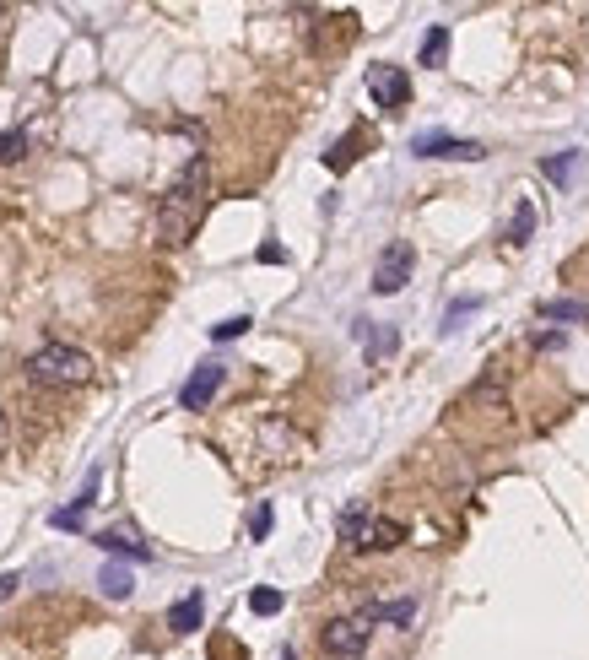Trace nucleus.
Segmentation results:
<instances>
[{
	"label": "nucleus",
	"instance_id": "obj_28",
	"mask_svg": "<svg viewBox=\"0 0 589 660\" xmlns=\"http://www.w3.org/2000/svg\"><path fill=\"white\" fill-rule=\"evenodd\" d=\"M17 585H22L17 574H0V601H6V596H17Z\"/></svg>",
	"mask_w": 589,
	"mask_h": 660
},
{
	"label": "nucleus",
	"instance_id": "obj_3",
	"mask_svg": "<svg viewBox=\"0 0 589 660\" xmlns=\"http://www.w3.org/2000/svg\"><path fill=\"white\" fill-rule=\"evenodd\" d=\"M411 271H417V249H411L406 239L384 244L379 249V266H373V293H379V298H395L400 287L411 282Z\"/></svg>",
	"mask_w": 589,
	"mask_h": 660
},
{
	"label": "nucleus",
	"instance_id": "obj_4",
	"mask_svg": "<svg viewBox=\"0 0 589 660\" xmlns=\"http://www.w3.org/2000/svg\"><path fill=\"white\" fill-rule=\"evenodd\" d=\"M368 639H373V628L363 623V617H336V623H325V628H319V650H325V655H336V660L363 655V650H368Z\"/></svg>",
	"mask_w": 589,
	"mask_h": 660
},
{
	"label": "nucleus",
	"instance_id": "obj_25",
	"mask_svg": "<svg viewBox=\"0 0 589 660\" xmlns=\"http://www.w3.org/2000/svg\"><path fill=\"white\" fill-rule=\"evenodd\" d=\"M384 352H395V330H379V336H373V358H384Z\"/></svg>",
	"mask_w": 589,
	"mask_h": 660
},
{
	"label": "nucleus",
	"instance_id": "obj_12",
	"mask_svg": "<svg viewBox=\"0 0 589 660\" xmlns=\"http://www.w3.org/2000/svg\"><path fill=\"white\" fill-rule=\"evenodd\" d=\"M541 320L546 325H584L589 320V303H579V298H546L541 303Z\"/></svg>",
	"mask_w": 589,
	"mask_h": 660
},
{
	"label": "nucleus",
	"instance_id": "obj_14",
	"mask_svg": "<svg viewBox=\"0 0 589 660\" xmlns=\"http://www.w3.org/2000/svg\"><path fill=\"white\" fill-rule=\"evenodd\" d=\"M98 590H103V596H109V601H130V590H136V579H130V569H125V563H109V569L98 574Z\"/></svg>",
	"mask_w": 589,
	"mask_h": 660
},
{
	"label": "nucleus",
	"instance_id": "obj_29",
	"mask_svg": "<svg viewBox=\"0 0 589 660\" xmlns=\"http://www.w3.org/2000/svg\"><path fill=\"white\" fill-rule=\"evenodd\" d=\"M281 660H292V650H281Z\"/></svg>",
	"mask_w": 589,
	"mask_h": 660
},
{
	"label": "nucleus",
	"instance_id": "obj_20",
	"mask_svg": "<svg viewBox=\"0 0 589 660\" xmlns=\"http://www.w3.org/2000/svg\"><path fill=\"white\" fill-rule=\"evenodd\" d=\"M22 157H28V136H22V130H6V136H0V163H22Z\"/></svg>",
	"mask_w": 589,
	"mask_h": 660
},
{
	"label": "nucleus",
	"instance_id": "obj_11",
	"mask_svg": "<svg viewBox=\"0 0 589 660\" xmlns=\"http://www.w3.org/2000/svg\"><path fill=\"white\" fill-rule=\"evenodd\" d=\"M200 617H206V596H200V590H190L184 601H173L168 628H173V633H195V628H200Z\"/></svg>",
	"mask_w": 589,
	"mask_h": 660
},
{
	"label": "nucleus",
	"instance_id": "obj_2",
	"mask_svg": "<svg viewBox=\"0 0 589 660\" xmlns=\"http://www.w3.org/2000/svg\"><path fill=\"white\" fill-rule=\"evenodd\" d=\"M92 374H98L92 358L82 347H65V341H44L28 358V379L44 390H82V385H92Z\"/></svg>",
	"mask_w": 589,
	"mask_h": 660
},
{
	"label": "nucleus",
	"instance_id": "obj_19",
	"mask_svg": "<svg viewBox=\"0 0 589 660\" xmlns=\"http://www.w3.org/2000/svg\"><path fill=\"white\" fill-rule=\"evenodd\" d=\"M249 612H260V617H276V612H281V590H271V585L249 590Z\"/></svg>",
	"mask_w": 589,
	"mask_h": 660
},
{
	"label": "nucleus",
	"instance_id": "obj_6",
	"mask_svg": "<svg viewBox=\"0 0 589 660\" xmlns=\"http://www.w3.org/2000/svg\"><path fill=\"white\" fill-rule=\"evenodd\" d=\"M222 379H227V368H222V363H200L195 374L184 379V390H179V406H184V412H206V406L217 401Z\"/></svg>",
	"mask_w": 589,
	"mask_h": 660
},
{
	"label": "nucleus",
	"instance_id": "obj_21",
	"mask_svg": "<svg viewBox=\"0 0 589 660\" xmlns=\"http://www.w3.org/2000/svg\"><path fill=\"white\" fill-rule=\"evenodd\" d=\"M254 320H249V314H233V320H222V325H211V341H238V336H244V330H249Z\"/></svg>",
	"mask_w": 589,
	"mask_h": 660
},
{
	"label": "nucleus",
	"instance_id": "obj_13",
	"mask_svg": "<svg viewBox=\"0 0 589 660\" xmlns=\"http://www.w3.org/2000/svg\"><path fill=\"white\" fill-rule=\"evenodd\" d=\"M92 541H98L103 552H114V558H130V563H146V558H152V547H146V541H130L125 531H98Z\"/></svg>",
	"mask_w": 589,
	"mask_h": 660
},
{
	"label": "nucleus",
	"instance_id": "obj_8",
	"mask_svg": "<svg viewBox=\"0 0 589 660\" xmlns=\"http://www.w3.org/2000/svg\"><path fill=\"white\" fill-rule=\"evenodd\" d=\"M400 541H406V525L390 520V514H368V525L357 531L352 547H357V552H395Z\"/></svg>",
	"mask_w": 589,
	"mask_h": 660
},
{
	"label": "nucleus",
	"instance_id": "obj_17",
	"mask_svg": "<svg viewBox=\"0 0 589 660\" xmlns=\"http://www.w3.org/2000/svg\"><path fill=\"white\" fill-rule=\"evenodd\" d=\"M444 55H449V28H427V38H422V65H444Z\"/></svg>",
	"mask_w": 589,
	"mask_h": 660
},
{
	"label": "nucleus",
	"instance_id": "obj_24",
	"mask_svg": "<svg viewBox=\"0 0 589 660\" xmlns=\"http://www.w3.org/2000/svg\"><path fill=\"white\" fill-rule=\"evenodd\" d=\"M281 260H287V249H281V244H260V266H281Z\"/></svg>",
	"mask_w": 589,
	"mask_h": 660
},
{
	"label": "nucleus",
	"instance_id": "obj_10",
	"mask_svg": "<svg viewBox=\"0 0 589 660\" xmlns=\"http://www.w3.org/2000/svg\"><path fill=\"white\" fill-rule=\"evenodd\" d=\"M363 623L373 628V623H390V628H411L417 623V601H373V606H363Z\"/></svg>",
	"mask_w": 589,
	"mask_h": 660
},
{
	"label": "nucleus",
	"instance_id": "obj_9",
	"mask_svg": "<svg viewBox=\"0 0 589 660\" xmlns=\"http://www.w3.org/2000/svg\"><path fill=\"white\" fill-rule=\"evenodd\" d=\"M92 504H98V471H92V477L82 482V493H76L71 504L49 514V525H55V531H76V525H82V514H87Z\"/></svg>",
	"mask_w": 589,
	"mask_h": 660
},
{
	"label": "nucleus",
	"instance_id": "obj_1",
	"mask_svg": "<svg viewBox=\"0 0 589 660\" xmlns=\"http://www.w3.org/2000/svg\"><path fill=\"white\" fill-rule=\"evenodd\" d=\"M206 190H211V163L206 157H190L184 174L173 179V190L157 201V239L163 244H190V233L200 222V206H206Z\"/></svg>",
	"mask_w": 589,
	"mask_h": 660
},
{
	"label": "nucleus",
	"instance_id": "obj_15",
	"mask_svg": "<svg viewBox=\"0 0 589 660\" xmlns=\"http://www.w3.org/2000/svg\"><path fill=\"white\" fill-rule=\"evenodd\" d=\"M535 233V201H514V211H508V244H530Z\"/></svg>",
	"mask_w": 589,
	"mask_h": 660
},
{
	"label": "nucleus",
	"instance_id": "obj_18",
	"mask_svg": "<svg viewBox=\"0 0 589 660\" xmlns=\"http://www.w3.org/2000/svg\"><path fill=\"white\" fill-rule=\"evenodd\" d=\"M503 390H508V374H498V368H492V374H481L476 385H471V401H498Z\"/></svg>",
	"mask_w": 589,
	"mask_h": 660
},
{
	"label": "nucleus",
	"instance_id": "obj_23",
	"mask_svg": "<svg viewBox=\"0 0 589 660\" xmlns=\"http://www.w3.org/2000/svg\"><path fill=\"white\" fill-rule=\"evenodd\" d=\"M368 525V509H346L341 514V541H357V531Z\"/></svg>",
	"mask_w": 589,
	"mask_h": 660
},
{
	"label": "nucleus",
	"instance_id": "obj_7",
	"mask_svg": "<svg viewBox=\"0 0 589 660\" xmlns=\"http://www.w3.org/2000/svg\"><path fill=\"white\" fill-rule=\"evenodd\" d=\"M417 157H449V163H481L487 157V147L481 141H471V136H417V147H411Z\"/></svg>",
	"mask_w": 589,
	"mask_h": 660
},
{
	"label": "nucleus",
	"instance_id": "obj_27",
	"mask_svg": "<svg viewBox=\"0 0 589 660\" xmlns=\"http://www.w3.org/2000/svg\"><path fill=\"white\" fill-rule=\"evenodd\" d=\"M11 450V417H6V406H0V455Z\"/></svg>",
	"mask_w": 589,
	"mask_h": 660
},
{
	"label": "nucleus",
	"instance_id": "obj_16",
	"mask_svg": "<svg viewBox=\"0 0 589 660\" xmlns=\"http://www.w3.org/2000/svg\"><path fill=\"white\" fill-rule=\"evenodd\" d=\"M579 163H584V152H557V157H546V163H541V174L552 179V184H568Z\"/></svg>",
	"mask_w": 589,
	"mask_h": 660
},
{
	"label": "nucleus",
	"instance_id": "obj_22",
	"mask_svg": "<svg viewBox=\"0 0 589 660\" xmlns=\"http://www.w3.org/2000/svg\"><path fill=\"white\" fill-rule=\"evenodd\" d=\"M271 520H276L271 504H254V514H249V536H254V541H265V536H271Z\"/></svg>",
	"mask_w": 589,
	"mask_h": 660
},
{
	"label": "nucleus",
	"instance_id": "obj_26",
	"mask_svg": "<svg viewBox=\"0 0 589 660\" xmlns=\"http://www.w3.org/2000/svg\"><path fill=\"white\" fill-rule=\"evenodd\" d=\"M535 347H546V352H557V347H562V336H557V330H535Z\"/></svg>",
	"mask_w": 589,
	"mask_h": 660
},
{
	"label": "nucleus",
	"instance_id": "obj_5",
	"mask_svg": "<svg viewBox=\"0 0 589 660\" xmlns=\"http://www.w3.org/2000/svg\"><path fill=\"white\" fill-rule=\"evenodd\" d=\"M368 98L379 109H406L411 103V76L400 65H368Z\"/></svg>",
	"mask_w": 589,
	"mask_h": 660
}]
</instances>
